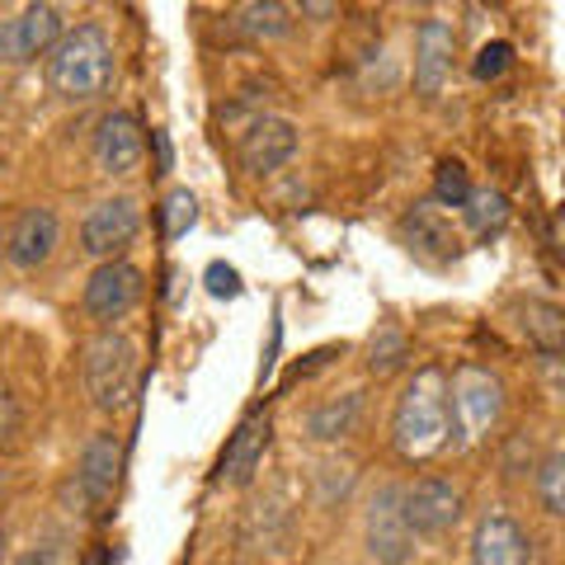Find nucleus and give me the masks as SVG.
Listing matches in <instances>:
<instances>
[{"label": "nucleus", "instance_id": "17", "mask_svg": "<svg viewBox=\"0 0 565 565\" xmlns=\"http://www.w3.org/2000/svg\"><path fill=\"white\" fill-rule=\"evenodd\" d=\"M264 448H269V415H250L232 434V444H226L222 462H217V481L222 486H245L259 471Z\"/></svg>", "mask_w": 565, "mask_h": 565}, {"label": "nucleus", "instance_id": "32", "mask_svg": "<svg viewBox=\"0 0 565 565\" xmlns=\"http://www.w3.org/2000/svg\"><path fill=\"white\" fill-rule=\"evenodd\" d=\"M0 486H6V471H0Z\"/></svg>", "mask_w": 565, "mask_h": 565}, {"label": "nucleus", "instance_id": "29", "mask_svg": "<svg viewBox=\"0 0 565 565\" xmlns=\"http://www.w3.org/2000/svg\"><path fill=\"white\" fill-rule=\"evenodd\" d=\"M14 565H57V552L52 546H29V552L14 556Z\"/></svg>", "mask_w": 565, "mask_h": 565}, {"label": "nucleus", "instance_id": "1", "mask_svg": "<svg viewBox=\"0 0 565 565\" xmlns=\"http://www.w3.org/2000/svg\"><path fill=\"white\" fill-rule=\"evenodd\" d=\"M452 444L448 429V373L438 363H424L419 373L401 386L392 411V448L405 462H429Z\"/></svg>", "mask_w": 565, "mask_h": 565}, {"label": "nucleus", "instance_id": "26", "mask_svg": "<svg viewBox=\"0 0 565 565\" xmlns=\"http://www.w3.org/2000/svg\"><path fill=\"white\" fill-rule=\"evenodd\" d=\"M509 62H514V47L509 43H486L481 52H476V81H500L504 71H509Z\"/></svg>", "mask_w": 565, "mask_h": 565}, {"label": "nucleus", "instance_id": "18", "mask_svg": "<svg viewBox=\"0 0 565 565\" xmlns=\"http://www.w3.org/2000/svg\"><path fill=\"white\" fill-rule=\"evenodd\" d=\"M519 316H523V321H519L523 340L533 344L542 359H556L561 344H565V311L556 302H542V297H533V302H523Z\"/></svg>", "mask_w": 565, "mask_h": 565}, {"label": "nucleus", "instance_id": "2", "mask_svg": "<svg viewBox=\"0 0 565 565\" xmlns=\"http://www.w3.org/2000/svg\"><path fill=\"white\" fill-rule=\"evenodd\" d=\"M118 52L104 24H76L66 29L57 47L47 52V85L66 104H90L114 85Z\"/></svg>", "mask_w": 565, "mask_h": 565}, {"label": "nucleus", "instance_id": "19", "mask_svg": "<svg viewBox=\"0 0 565 565\" xmlns=\"http://www.w3.org/2000/svg\"><path fill=\"white\" fill-rule=\"evenodd\" d=\"M359 411H363L359 392H349V396H340V401L311 405V411H307V438H311V444H340V438L353 434V424H359Z\"/></svg>", "mask_w": 565, "mask_h": 565}, {"label": "nucleus", "instance_id": "12", "mask_svg": "<svg viewBox=\"0 0 565 565\" xmlns=\"http://www.w3.org/2000/svg\"><path fill=\"white\" fill-rule=\"evenodd\" d=\"M457 66V29L448 20H419L415 29V95L438 99Z\"/></svg>", "mask_w": 565, "mask_h": 565}, {"label": "nucleus", "instance_id": "15", "mask_svg": "<svg viewBox=\"0 0 565 565\" xmlns=\"http://www.w3.org/2000/svg\"><path fill=\"white\" fill-rule=\"evenodd\" d=\"M57 212L52 207H24L20 217H14L10 236H6V259L14 264V269H43V264L52 259V250H57Z\"/></svg>", "mask_w": 565, "mask_h": 565}, {"label": "nucleus", "instance_id": "20", "mask_svg": "<svg viewBox=\"0 0 565 565\" xmlns=\"http://www.w3.org/2000/svg\"><path fill=\"white\" fill-rule=\"evenodd\" d=\"M462 217H467V232L471 236H500L504 226H509V199L500 189H471V199L462 203Z\"/></svg>", "mask_w": 565, "mask_h": 565}, {"label": "nucleus", "instance_id": "31", "mask_svg": "<svg viewBox=\"0 0 565 565\" xmlns=\"http://www.w3.org/2000/svg\"><path fill=\"white\" fill-rule=\"evenodd\" d=\"M0 556H6V527H0Z\"/></svg>", "mask_w": 565, "mask_h": 565}, {"label": "nucleus", "instance_id": "16", "mask_svg": "<svg viewBox=\"0 0 565 565\" xmlns=\"http://www.w3.org/2000/svg\"><path fill=\"white\" fill-rule=\"evenodd\" d=\"M141 156H147V137H141V122L132 114H104L99 132H95V161L104 174H137Z\"/></svg>", "mask_w": 565, "mask_h": 565}, {"label": "nucleus", "instance_id": "4", "mask_svg": "<svg viewBox=\"0 0 565 565\" xmlns=\"http://www.w3.org/2000/svg\"><path fill=\"white\" fill-rule=\"evenodd\" d=\"M85 392H90V401L99 405V411H122V405L132 401L137 392V349L128 334L118 330H99L90 344H85Z\"/></svg>", "mask_w": 565, "mask_h": 565}, {"label": "nucleus", "instance_id": "30", "mask_svg": "<svg viewBox=\"0 0 565 565\" xmlns=\"http://www.w3.org/2000/svg\"><path fill=\"white\" fill-rule=\"evenodd\" d=\"M151 141H156V161H161V170H170V141H166V132H151Z\"/></svg>", "mask_w": 565, "mask_h": 565}, {"label": "nucleus", "instance_id": "13", "mask_svg": "<svg viewBox=\"0 0 565 565\" xmlns=\"http://www.w3.org/2000/svg\"><path fill=\"white\" fill-rule=\"evenodd\" d=\"M292 156H297V128H292L288 118H255L250 128L241 132V147H236L241 170L255 174V180L282 170Z\"/></svg>", "mask_w": 565, "mask_h": 565}, {"label": "nucleus", "instance_id": "24", "mask_svg": "<svg viewBox=\"0 0 565 565\" xmlns=\"http://www.w3.org/2000/svg\"><path fill=\"white\" fill-rule=\"evenodd\" d=\"M471 199V174L462 161H438L434 170V207H462Z\"/></svg>", "mask_w": 565, "mask_h": 565}, {"label": "nucleus", "instance_id": "28", "mask_svg": "<svg viewBox=\"0 0 565 565\" xmlns=\"http://www.w3.org/2000/svg\"><path fill=\"white\" fill-rule=\"evenodd\" d=\"M14 429H20V401L10 386H0V444H10Z\"/></svg>", "mask_w": 565, "mask_h": 565}, {"label": "nucleus", "instance_id": "23", "mask_svg": "<svg viewBox=\"0 0 565 565\" xmlns=\"http://www.w3.org/2000/svg\"><path fill=\"white\" fill-rule=\"evenodd\" d=\"M405 359H411V340H405V330L396 326H382L373 334V344H367V373H396V367H405Z\"/></svg>", "mask_w": 565, "mask_h": 565}, {"label": "nucleus", "instance_id": "8", "mask_svg": "<svg viewBox=\"0 0 565 565\" xmlns=\"http://www.w3.org/2000/svg\"><path fill=\"white\" fill-rule=\"evenodd\" d=\"M137 297H141V269L128 259H104L99 269L90 274V282H85V292H81V307L90 321L99 326H114L122 321L132 307H137Z\"/></svg>", "mask_w": 565, "mask_h": 565}, {"label": "nucleus", "instance_id": "27", "mask_svg": "<svg viewBox=\"0 0 565 565\" xmlns=\"http://www.w3.org/2000/svg\"><path fill=\"white\" fill-rule=\"evenodd\" d=\"M207 292L212 297H236L241 292V274L232 269V264H212L207 269Z\"/></svg>", "mask_w": 565, "mask_h": 565}, {"label": "nucleus", "instance_id": "5", "mask_svg": "<svg viewBox=\"0 0 565 565\" xmlns=\"http://www.w3.org/2000/svg\"><path fill=\"white\" fill-rule=\"evenodd\" d=\"M467 494L452 476H415L411 486H401V514L411 537H444L462 523Z\"/></svg>", "mask_w": 565, "mask_h": 565}, {"label": "nucleus", "instance_id": "21", "mask_svg": "<svg viewBox=\"0 0 565 565\" xmlns=\"http://www.w3.org/2000/svg\"><path fill=\"white\" fill-rule=\"evenodd\" d=\"M533 490H537V504L546 519L565 514V452L561 448H546L533 462Z\"/></svg>", "mask_w": 565, "mask_h": 565}, {"label": "nucleus", "instance_id": "7", "mask_svg": "<svg viewBox=\"0 0 565 565\" xmlns=\"http://www.w3.org/2000/svg\"><path fill=\"white\" fill-rule=\"evenodd\" d=\"M537 561V542L533 533L504 509L476 519L471 527V565H533Z\"/></svg>", "mask_w": 565, "mask_h": 565}, {"label": "nucleus", "instance_id": "14", "mask_svg": "<svg viewBox=\"0 0 565 565\" xmlns=\"http://www.w3.org/2000/svg\"><path fill=\"white\" fill-rule=\"evenodd\" d=\"M401 241L411 245V255H419L424 264H452L457 255H462V236L452 232L444 207H434V203H415L411 212H405Z\"/></svg>", "mask_w": 565, "mask_h": 565}, {"label": "nucleus", "instance_id": "11", "mask_svg": "<svg viewBox=\"0 0 565 565\" xmlns=\"http://www.w3.org/2000/svg\"><path fill=\"white\" fill-rule=\"evenodd\" d=\"M137 226H141V212H137L132 199H104V203H95L90 212H85V222H81V250L95 255L99 264L104 259H118V250H128V245H132Z\"/></svg>", "mask_w": 565, "mask_h": 565}, {"label": "nucleus", "instance_id": "9", "mask_svg": "<svg viewBox=\"0 0 565 565\" xmlns=\"http://www.w3.org/2000/svg\"><path fill=\"white\" fill-rule=\"evenodd\" d=\"M62 10L57 6H24L14 20L0 24V62L24 66L33 57H47L62 39Z\"/></svg>", "mask_w": 565, "mask_h": 565}, {"label": "nucleus", "instance_id": "22", "mask_svg": "<svg viewBox=\"0 0 565 565\" xmlns=\"http://www.w3.org/2000/svg\"><path fill=\"white\" fill-rule=\"evenodd\" d=\"M288 6H278V0H250V6H241L236 10V29L245 33V39H282V33H288Z\"/></svg>", "mask_w": 565, "mask_h": 565}, {"label": "nucleus", "instance_id": "3", "mask_svg": "<svg viewBox=\"0 0 565 565\" xmlns=\"http://www.w3.org/2000/svg\"><path fill=\"white\" fill-rule=\"evenodd\" d=\"M504 405H509L504 382L494 377L490 367H481V363L457 367V373L448 377V429H452V444H462V448L486 444V438L500 429Z\"/></svg>", "mask_w": 565, "mask_h": 565}, {"label": "nucleus", "instance_id": "25", "mask_svg": "<svg viewBox=\"0 0 565 565\" xmlns=\"http://www.w3.org/2000/svg\"><path fill=\"white\" fill-rule=\"evenodd\" d=\"M193 222H199V199H193L189 189H174L170 199L161 203V232H166V241L189 236Z\"/></svg>", "mask_w": 565, "mask_h": 565}, {"label": "nucleus", "instance_id": "10", "mask_svg": "<svg viewBox=\"0 0 565 565\" xmlns=\"http://www.w3.org/2000/svg\"><path fill=\"white\" fill-rule=\"evenodd\" d=\"M118 471H122V438L114 429H99L90 444L81 448V462H76L81 509L99 514V509L114 500V490H118Z\"/></svg>", "mask_w": 565, "mask_h": 565}, {"label": "nucleus", "instance_id": "6", "mask_svg": "<svg viewBox=\"0 0 565 565\" xmlns=\"http://www.w3.org/2000/svg\"><path fill=\"white\" fill-rule=\"evenodd\" d=\"M363 546L377 565H411L415 537L401 514V486H377L363 509Z\"/></svg>", "mask_w": 565, "mask_h": 565}]
</instances>
